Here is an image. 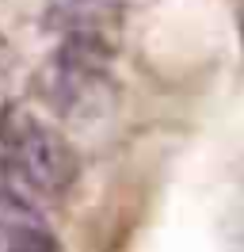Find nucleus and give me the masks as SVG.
I'll use <instances>...</instances> for the list:
<instances>
[{
	"label": "nucleus",
	"mask_w": 244,
	"mask_h": 252,
	"mask_svg": "<svg viewBox=\"0 0 244 252\" xmlns=\"http://www.w3.org/2000/svg\"><path fill=\"white\" fill-rule=\"evenodd\" d=\"M0 164L27 195L61 199L80 180V153L54 123L19 99L0 103Z\"/></svg>",
	"instance_id": "1"
},
{
	"label": "nucleus",
	"mask_w": 244,
	"mask_h": 252,
	"mask_svg": "<svg viewBox=\"0 0 244 252\" xmlns=\"http://www.w3.org/2000/svg\"><path fill=\"white\" fill-rule=\"evenodd\" d=\"M58 237L30 206V195L0 164V252H54Z\"/></svg>",
	"instance_id": "2"
},
{
	"label": "nucleus",
	"mask_w": 244,
	"mask_h": 252,
	"mask_svg": "<svg viewBox=\"0 0 244 252\" xmlns=\"http://www.w3.org/2000/svg\"><path fill=\"white\" fill-rule=\"evenodd\" d=\"M119 4L122 0H69V8H76L80 16H99V12H111Z\"/></svg>",
	"instance_id": "3"
}]
</instances>
